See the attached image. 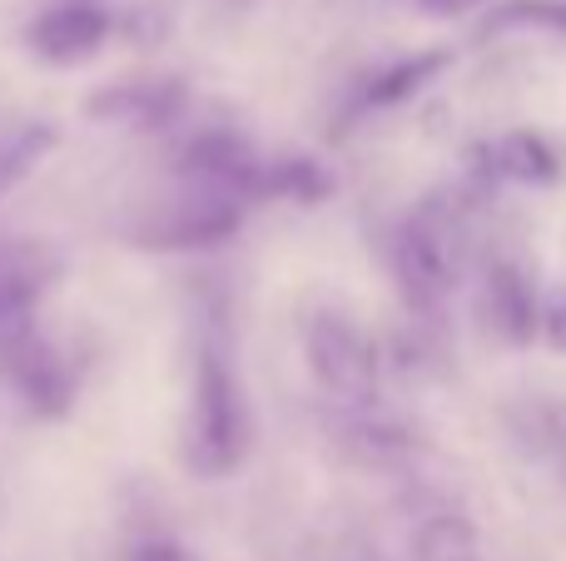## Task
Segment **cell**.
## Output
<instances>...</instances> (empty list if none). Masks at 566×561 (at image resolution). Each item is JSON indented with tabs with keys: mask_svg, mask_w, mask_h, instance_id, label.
<instances>
[{
	"mask_svg": "<svg viewBox=\"0 0 566 561\" xmlns=\"http://www.w3.org/2000/svg\"><path fill=\"white\" fill-rule=\"evenodd\" d=\"M90 115L105 125H135V129H175L189 115V89L179 80H129V85L99 89L90 99Z\"/></svg>",
	"mask_w": 566,
	"mask_h": 561,
	"instance_id": "8",
	"label": "cell"
},
{
	"mask_svg": "<svg viewBox=\"0 0 566 561\" xmlns=\"http://www.w3.org/2000/svg\"><path fill=\"white\" fill-rule=\"evenodd\" d=\"M50 129L40 125V129H15V135H6L0 139V194H6L15 179H25L30 169L40 165V155L50 149Z\"/></svg>",
	"mask_w": 566,
	"mask_h": 561,
	"instance_id": "14",
	"label": "cell"
},
{
	"mask_svg": "<svg viewBox=\"0 0 566 561\" xmlns=\"http://www.w3.org/2000/svg\"><path fill=\"white\" fill-rule=\"evenodd\" d=\"M512 30H537V35H566V0H502L482 20V40L512 35Z\"/></svg>",
	"mask_w": 566,
	"mask_h": 561,
	"instance_id": "13",
	"label": "cell"
},
{
	"mask_svg": "<svg viewBox=\"0 0 566 561\" xmlns=\"http://www.w3.org/2000/svg\"><path fill=\"white\" fill-rule=\"evenodd\" d=\"M478 324L492 343L532 348L542 338V304L517 264H492L478 284Z\"/></svg>",
	"mask_w": 566,
	"mask_h": 561,
	"instance_id": "6",
	"label": "cell"
},
{
	"mask_svg": "<svg viewBox=\"0 0 566 561\" xmlns=\"http://www.w3.org/2000/svg\"><path fill=\"white\" fill-rule=\"evenodd\" d=\"M249 403L239 373L214 343L199 348L195 393H189V463L205 477H224L249 453Z\"/></svg>",
	"mask_w": 566,
	"mask_h": 561,
	"instance_id": "2",
	"label": "cell"
},
{
	"mask_svg": "<svg viewBox=\"0 0 566 561\" xmlns=\"http://www.w3.org/2000/svg\"><path fill=\"white\" fill-rule=\"evenodd\" d=\"M542 338H547L552 353L566 358V284L557 288V298H552V304H542Z\"/></svg>",
	"mask_w": 566,
	"mask_h": 561,
	"instance_id": "16",
	"label": "cell"
},
{
	"mask_svg": "<svg viewBox=\"0 0 566 561\" xmlns=\"http://www.w3.org/2000/svg\"><path fill=\"white\" fill-rule=\"evenodd\" d=\"M488 0H418V10L422 15H432V20H462V15H472V10H482Z\"/></svg>",
	"mask_w": 566,
	"mask_h": 561,
	"instance_id": "17",
	"label": "cell"
},
{
	"mask_svg": "<svg viewBox=\"0 0 566 561\" xmlns=\"http://www.w3.org/2000/svg\"><path fill=\"white\" fill-rule=\"evenodd\" d=\"M115 35V15L95 0H60L25 25V50L45 65H85Z\"/></svg>",
	"mask_w": 566,
	"mask_h": 561,
	"instance_id": "5",
	"label": "cell"
},
{
	"mask_svg": "<svg viewBox=\"0 0 566 561\" xmlns=\"http://www.w3.org/2000/svg\"><path fill=\"white\" fill-rule=\"evenodd\" d=\"M392 274L412 314L432 318L452 298L468 268V224L462 204H422L392 234Z\"/></svg>",
	"mask_w": 566,
	"mask_h": 561,
	"instance_id": "1",
	"label": "cell"
},
{
	"mask_svg": "<svg viewBox=\"0 0 566 561\" xmlns=\"http://www.w3.org/2000/svg\"><path fill=\"white\" fill-rule=\"evenodd\" d=\"M452 65L448 50H422V55H408V60H392V65L373 70L358 89V109H392V105H408L412 95L432 85L442 70Z\"/></svg>",
	"mask_w": 566,
	"mask_h": 561,
	"instance_id": "9",
	"label": "cell"
},
{
	"mask_svg": "<svg viewBox=\"0 0 566 561\" xmlns=\"http://www.w3.org/2000/svg\"><path fill=\"white\" fill-rule=\"evenodd\" d=\"M343 447H348L363 467H398L418 453L412 433H402V427H392V423H378V417H368V413L343 423Z\"/></svg>",
	"mask_w": 566,
	"mask_h": 561,
	"instance_id": "11",
	"label": "cell"
},
{
	"mask_svg": "<svg viewBox=\"0 0 566 561\" xmlns=\"http://www.w3.org/2000/svg\"><path fill=\"white\" fill-rule=\"evenodd\" d=\"M412 561H482V542L468 517L432 512L412 532Z\"/></svg>",
	"mask_w": 566,
	"mask_h": 561,
	"instance_id": "12",
	"label": "cell"
},
{
	"mask_svg": "<svg viewBox=\"0 0 566 561\" xmlns=\"http://www.w3.org/2000/svg\"><path fill=\"white\" fill-rule=\"evenodd\" d=\"M303 348H308V368L323 383V393L338 398L343 407H368L378 398V348L338 314H313L308 334H303Z\"/></svg>",
	"mask_w": 566,
	"mask_h": 561,
	"instance_id": "4",
	"label": "cell"
},
{
	"mask_svg": "<svg viewBox=\"0 0 566 561\" xmlns=\"http://www.w3.org/2000/svg\"><path fill=\"white\" fill-rule=\"evenodd\" d=\"M333 194V174L308 155H283L264 159V179H259V199H293V204H323Z\"/></svg>",
	"mask_w": 566,
	"mask_h": 561,
	"instance_id": "10",
	"label": "cell"
},
{
	"mask_svg": "<svg viewBox=\"0 0 566 561\" xmlns=\"http://www.w3.org/2000/svg\"><path fill=\"white\" fill-rule=\"evenodd\" d=\"M472 174H478V189H492V184L547 189V184L562 179V159L542 135H532V129H512V135L472 149Z\"/></svg>",
	"mask_w": 566,
	"mask_h": 561,
	"instance_id": "7",
	"label": "cell"
},
{
	"mask_svg": "<svg viewBox=\"0 0 566 561\" xmlns=\"http://www.w3.org/2000/svg\"><path fill=\"white\" fill-rule=\"evenodd\" d=\"M125 561H195V557H189L169 532H149V537H139V542L129 547Z\"/></svg>",
	"mask_w": 566,
	"mask_h": 561,
	"instance_id": "15",
	"label": "cell"
},
{
	"mask_svg": "<svg viewBox=\"0 0 566 561\" xmlns=\"http://www.w3.org/2000/svg\"><path fill=\"white\" fill-rule=\"evenodd\" d=\"M249 199L224 194V189L205 184H179V194L159 199L155 209L135 219V244L159 248V254H199V248H219L239 234Z\"/></svg>",
	"mask_w": 566,
	"mask_h": 561,
	"instance_id": "3",
	"label": "cell"
}]
</instances>
